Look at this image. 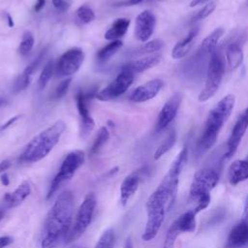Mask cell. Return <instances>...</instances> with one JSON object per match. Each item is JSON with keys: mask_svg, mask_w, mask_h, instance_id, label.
I'll use <instances>...</instances> for the list:
<instances>
[{"mask_svg": "<svg viewBox=\"0 0 248 248\" xmlns=\"http://www.w3.org/2000/svg\"><path fill=\"white\" fill-rule=\"evenodd\" d=\"M74 212V195L65 190L58 195L48 211L43 226L41 248H56L66 236L72 227Z\"/></svg>", "mask_w": 248, "mask_h": 248, "instance_id": "obj_1", "label": "cell"}, {"mask_svg": "<svg viewBox=\"0 0 248 248\" xmlns=\"http://www.w3.org/2000/svg\"><path fill=\"white\" fill-rule=\"evenodd\" d=\"M234 104V95L227 94L209 111L203 131L198 141V148L201 153H204L214 146L222 127L233 110Z\"/></svg>", "mask_w": 248, "mask_h": 248, "instance_id": "obj_2", "label": "cell"}, {"mask_svg": "<svg viewBox=\"0 0 248 248\" xmlns=\"http://www.w3.org/2000/svg\"><path fill=\"white\" fill-rule=\"evenodd\" d=\"M66 124L58 120L35 136L27 144L19 157L21 163H36L46 157L53 147L58 143Z\"/></svg>", "mask_w": 248, "mask_h": 248, "instance_id": "obj_3", "label": "cell"}, {"mask_svg": "<svg viewBox=\"0 0 248 248\" xmlns=\"http://www.w3.org/2000/svg\"><path fill=\"white\" fill-rule=\"evenodd\" d=\"M220 173L214 168H203L198 170L190 186L189 201L195 203L197 213L205 209L210 203V193L219 181Z\"/></svg>", "mask_w": 248, "mask_h": 248, "instance_id": "obj_4", "label": "cell"}, {"mask_svg": "<svg viewBox=\"0 0 248 248\" xmlns=\"http://www.w3.org/2000/svg\"><path fill=\"white\" fill-rule=\"evenodd\" d=\"M97 201L96 196L93 192H89L81 204L79 205L78 212L76 214L75 221L66 236L65 244H70L79 238L87 230L89 225L92 222L95 208H96Z\"/></svg>", "mask_w": 248, "mask_h": 248, "instance_id": "obj_5", "label": "cell"}, {"mask_svg": "<svg viewBox=\"0 0 248 248\" xmlns=\"http://www.w3.org/2000/svg\"><path fill=\"white\" fill-rule=\"evenodd\" d=\"M84 159L85 154L82 150L79 149L73 150L66 155L58 172L55 174L49 185L46 199H50L65 183L72 179L76 171L84 163Z\"/></svg>", "mask_w": 248, "mask_h": 248, "instance_id": "obj_6", "label": "cell"}, {"mask_svg": "<svg viewBox=\"0 0 248 248\" xmlns=\"http://www.w3.org/2000/svg\"><path fill=\"white\" fill-rule=\"evenodd\" d=\"M224 62L217 52L210 54L204 86L198 96L199 102H206L218 91L224 76Z\"/></svg>", "mask_w": 248, "mask_h": 248, "instance_id": "obj_7", "label": "cell"}, {"mask_svg": "<svg viewBox=\"0 0 248 248\" xmlns=\"http://www.w3.org/2000/svg\"><path fill=\"white\" fill-rule=\"evenodd\" d=\"M197 214L194 209H191L178 216L170 226L162 248H173L177 237L181 233L193 232L197 227Z\"/></svg>", "mask_w": 248, "mask_h": 248, "instance_id": "obj_8", "label": "cell"}, {"mask_svg": "<svg viewBox=\"0 0 248 248\" xmlns=\"http://www.w3.org/2000/svg\"><path fill=\"white\" fill-rule=\"evenodd\" d=\"M135 78V73L125 65L121 68L120 73L115 79L109 83L106 88L100 91L96 98L100 101H109L124 94L132 85Z\"/></svg>", "mask_w": 248, "mask_h": 248, "instance_id": "obj_9", "label": "cell"}, {"mask_svg": "<svg viewBox=\"0 0 248 248\" xmlns=\"http://www.w3.org/2000/svg\"><path fill=\"white\" fill-rule=\"evenodd\" d=\"M84 60V53L79 47H72L66 50L55 65V73L58 78L70 77L76 74Z\"/></svg>", "mask_w": 248, "mask_h": 248, "instance_id": "obj_10", "label": "cell"}, {"mask_svg": "<svg viewBox=\"0 0 248 248\" xmlns=\"http://www.w3.org/2000/svg\"><path fill=\"white\" fill-rule=\"evenodd\" d=\"M96 93L95 90L90 92V93H84L82 91H78L76 94L75 100H76V104H77V108L78 111V114L80 116V136L82 138L87 137L91 131L93 130L95 123L93 118L91 117L90 113H89V109H88V101L93 98L96 97Z\"/></svg>", "mask_w": 248, "mask_h": 248, "instance_id": "obj_11", "label": "cell"}, {"mask_svg": "<svg viewBox=\"0 0 248 248\" xmlns=\"http://www.w3.org/2000/svg\"><path fill=\"white\" fill-rule=\"evenodd\" d=\"M247 129H248V107L239 114L232 130V133L227 141V148L224 154L225 159H230L234 155Z\"/></svg>", "mask_w": 248, "mask_h": 248, "instance_id": "obj_12", "label": "cell"}, {"mask_svg": "<svg viewBox=\"0 0 248 248\" xmlns=\"http://www.w3.org/2000/svg\"><path fill=\"white\" fill-rule=\"evenodd\" d=\"M181 95L179 93H175L164 104L157 117V122L155 125L156 132H161L164 130L175 118L181 104Z\"/></svg>", "mask_w": 248, "mask_h": 248, "instance_id": "obj_13", "label": "cell"}, {"mask_svg": "<svg viewBox=\"0 0 248 248\" xmlns=\"http://www.w3.org/2000/svg\"><path fill=\"white\" fill-rule=\"evenodd\" d=\"M156 26V17L150 11H143L136 17L135 35L142 43L147 42L154 32Z\"/></svg>", "mask_w": 248, "mask_h": 248, "instance_id": "obj_14", "label": "cell"}, {"mask_svg": "<svg viewBox=\"0 0 248 248\" xmlns=\"http://www.w3.org/2000/svg\"><path fill=\"white\" fill-rule=\"evenodd\" d=\"M164 82L160 78L151 79L138 86L130 95V100L134 103H143L153 99L160 92Z\"/></svg>", "mask_w": 248, "mask_h": 248, "instance_id": "obj_15", "label": "cell"}, {"mask_svg": "<svg viewBox=\"0 0 248 248\" xmlns=\"http://www.w3.org/2000/svg\"><path fill=\"white\" fill-rule=\"evenodd\" d=\"M248 244V220L242 219L230 232L227 239L229 248H241Z\"/></svg>", "mask_w": 248, "mask_h": 248, "instance_id": "obj_16", "label": "cell"}, {"mask_svg": "<svg viewBox=\"0 0 248 248\" xmlns=\"http://www.w3.org/2000/svg\"><path fill=\"white\" fill-rule=\"evenodd\" d=\"M31 193V187L28 181L21 182L12 193H6L3 197L5 208H13L19 205Z\"/></svg>", "mask_w": 248, "mask_h": 248, "instance_id": "obj_17", "label": "cell"}, {"mask_svg": "<svg viewBox=\"0 0 248 248\" xmlns=\"http://www.w3.org/2000/svg\"><path fill=\"white\" fill-rule=\"evenodd\" d=\"M140 182L139 171H134L127 175L120 185V202L122 205H126L129 200L137 192Z\"/></svg>", "mask_w": 248, "mask_h": 248, "instance_id": "obj_18", "label": "cell"}, {"mask_svg": "<svg viewBox=\"0 0 248 248\" xmlns=\"http://www.w3.org/2000/svg\"><path fill=\"white\" fill-rule=\"evenodd\" d=\"M248 179V162L247 160L233 161L228 170V180L232 186H235Z\"/></svg>", "mask_w": 248, "mask_h": 248, "instance_id": "obj_19", "label": "cell"}, {"mask_svg": "<svg viewBox=\"0 0 248 248\" xmlns=\"http://www.w3.org/2000/svg\"><path fill=\"white\" fill-rule=\"evenodd\" d=\"M45 50L42 51L39 56L37 58H35V60L33 62H31L25 69L24 71L21 73V75L17 78V79L16 80L15 84H14V92L15 93H17V92H20L24 89H26L30 82H31V79H32V76H33V73L34 71L36 70V68L38 67V65L41 63V60L44 58L45 56Z\"/></svg>", "mask_w": 248, "mask_h": 248, "instance_id": "obj_20", "label": "cell"}, {"mask_svg": "<svg viewBox=\"0 0 248 248\" xmlns=\"http://www.w3.org/2000/svg\"><path fill=\"white\" fill-rule=\"evenodd\" d=\"M198 32H199L198 27L192 28L184 38H182L180 41H178L174 45L171 51V57L173 59H181L188 54V52L190 51L193 46L194 40L198 35Z\"/></svg>", "mask_w": 248, "mask_h": 248, "instance_id": "obj_21", "label": "cell"}, {"mask_svg": "<svg viewBox=\"0 0 248 248\" xmlns=\"http://www.w3.org/2000/svg\"><path fill=\"white\" fill-rule=\"evenodd\" d=\"M162 60V55L160 53H154L147 55L145 57L140 58L138 60H135L133 62L125 64L126 67H128L130 70H132L135 74L136 73H141L144 72L150 68L155 67L158 65Z\"/></svg>", "mask_w": 248, "mask_h": 248, "instance_id": "obj_22", "label": "cell"}, {"mask_svg": "<svg viewBox=\"0 0 248 248\" xmlns=\"http://www.w3.org/2000/svg\"><path fill=\"white\" fill-rule=\"evenodd\" d=\"M130 19L126 17L117 18L109 27V29L105 33V39L108 41H116L122 38L128 31L130 25Z\"/></svg>", "mask_w": 248, "mask_h": 248, "instance_id": "obj_23", "label": "cell"}, {"mask_svg": "<svg viewBox=\"0 0 248 248\" xmlns=\"http://www.w3.org/2000/svg\"><path fill=\"white\" fill-rule=\"evenodd\" d=\"M225 33V29L223 27L215 28L210 34H208L202 42L201 50L204 53H213L218 42L222 38Z\"/></svg>", "mask_w": 248, "mask_h": 248, "instance_id": "obj_24", "label": "cell"}, {"mask_svg": "<svg viewBox=\"0 0 248 248\" xmlns=\"http://www.w3.org/2000/svg\"><path fill=\"white\" fill-rule=\"evenodd\" d=\"M226 58L231 70H235L243 62V51L236 43L231 44L226 50Z\"/></svg>", "mask_w": 248, "mask_h": 248, "instance_id": "obj_25", "label": "cell"}, {"mask_svg": "<svg viewBox=\"0 0 248 248\" xmlns=\"http://www.w3.org/2000/svg\"><path fill=\"white\" fill-rule=\"evenodd\" d=\"M122 45L123 44L120 40L111 41L110 43H108V45L99 49V51L97 52V59L102 63L107 62L111 56H113L119 50Z\"/></svg>", "mask_w": 248, "mask_h": 248, "instance_id": "obj_26", "label": "cell"}, {"mask_svg": "<svg viewBox=\"0 0 248 248\" xmlns=\"http://www.w3.org/2000/svg\"><path fill=\"white\" fill-rule=\"evenodd\" d=\"M109 139V132L107 127L103 126L99 129L98 134L92 143V146L90 148V155H95L99 153V151L103 148V146L107 143V141Z\"/></svg>", "mask_w": 248, "mask_h": 248, "instance_id": "obj_27", "label": "cell"}, {"mask_svg": "<svg viewBox=\"0 0 248 248\" xmlns=\"http://www.w3.org/2000/svg\"><path fill=\"white\" fill-rule=\"evenodd\" d=\"M175 141H176V133H175L174 130H171L169 133V135L167 136V138L163 140V142L156 149V151L154 153V159L158 160L163 155H165L170 149L172 148Z\"/></svg>", "mask_w": 248, "mask_h": 248, "instance_id": "obj_28", "label": "cell"}, {"mask_svg": "<svg viewBox=\"0 0 248 248\" xmlns=\"http://www.w3.org/2000/svg\"><path fill=\"white\" fill-rule=\"evenodd\" d=\"M114 239H115V236H114L113 230L111 228L107 229L101 234L94 248H113Z\"/></svg>", "mask_w": 248, "mask_h": 248, "instance_id": "obj_29", "label": "cell"}, {"mask_svg": "<svg viewBox=\"0 0 248 248\" xmlns=\"http://www.w3.org/2000/svg\"><path fill=\"white\" fill-rule=\"evenodd\" d=\"M53 72H54V63H53V60H49L45 65V67L43 68L42 73H41V75L39 77V79H38V86L41 90L44 89L46 86L48 80L50 79V78L53 74Z\"/></svg>", "mask_w": 248, "mask_h": 248, "instance_id": "obj_30", "label": "cell"}, {"mask_svg": "<svg viewBox=\"0 0 248 248\" xmlns=\"http://www.w3.org/2000/svg\"><path fill=\"white\" fill-rule=\"evenodd\" d=\"M76 16L81 23L86 24L91 22L95 18V14L93 10L89 8L87 5H82L77 10Z\"/></svg>", "mask_w": 248, "mask_h": 248, "instance_id": "obj_31", "label": "cell"}, {"mask_svg": "<svg viewBox=\"0 0 248 248\" xmlns=\"http://www.w3.org/2000/svg\"><path fill=\"white\" fill-rule=\"evenodd\" d=\"M34 45V38L30 32H25L22 36L21 42L18 46V52L21 55H26L32 49Z\"/></svg>", "mask_w": 248, "mask_h": 248, "instance_id": "obj_32", "label": "cell"}, {"mask_svg": "<svg viewBox=\"0 0 248 248\" xmlns=\"http://www.w3.org/2000/svg\"><path fill=\"white\" fill-rule=\"evenodd\" d=\"M164 46L163 41L159 40V39H155V40H151L146 42L140 48V52L141 53H151V52H156L158 50H160Z\"/></svg>", "mask_w": 248, "mask_h": 248, "instance_id": "obj_33", "label": "cell"}, {"mask_svg": "<svg viewBox=\"0 0 248 248\" xmlns=\"http://www.w3.org/2000/svg\"><path fill=\"white\" fill-rule=\"evenodd\" d=\"M215 8H216V5H215L214 2H208L200 11H198L196 13V15L193 17V21L202 20V19L207 17L209 15H211L213 13Z\"/></svg>", "mask_w": 248, "mask_h": 248, "instance_id": "obj_34", "label": "cell"}, {"mask_svg": "<svg viewBox=\"0 0 248 248\" xmlns=\"http://www.w3.org/2000/svg\"><path fill=\"white\" fill-rule=\"evenodd\" d=\"M71 81H72V78H67L65 79H63L56 87L55 91H54V97L56 99H59V98H62L68 91L69 89V86L71 84Z\"/></svg>", "mask_w": 248, "mask_h": 248, "instance_id": "obj_35", "label": "cell"}, {"mask_svg": "<svg viewBox=\"0 0 248 248\" xmlns=\"http://www.w3.org/2000/svg\"><path fill=\"white\" fill-rule=\"evenodd\" d=\"M52 5L58 12L63 13L70 8L71 1L70 0H52Z\"/></svg>", "mask_w": 248, "mask_h": 248, "instance_id": "obj_36", "label": "cell"}, {"mask_svg": "<svg viewBox=\"0 0 248 248\" xmlns=\"http://www.w3.org/2000/svg\"><path fill=\"white\" fill-rule=\"evenodd\" d=\"M14 241L13 237L9 236V235H4V236H0V248H5L7 246H9L10 244H12Z\"/></svg>", "mask_w": 248, "mask_h": 248, "instance_id": "obj_37", "label": "cell"}, {"mask_svg": "<svg viewBox=\"0 0 248 248\" xmlns=\"http://www.w3.org/2000/svg\"><path fill=\"white\" fill-rule=\"evenodd\" d=\"M12 163L10 160H4L2 162H0V173H3L5 172V170H7L10 167H11Z\"/></svg>", "mask_w": 248, "mask_h": 248, "instance_id": "obj_38", "label": "cell"}, {"mask_svg": "<svg viewBox=\"0 0 248 248\" xmlns=\"http://www.w3.org/2000/svg\"><path fill=\"white\" fill-rule=\"evenodd\" d=\"M18 118H20V116L19 115H16V116H14V117H12V118H10L5 124H3L1 127H0V130H5V129H7L9 126H11L13 123H15Z\"/></svg>", "mask_w": 248, "mask_h": 248, "instance_id": "obj_39", "label": "cell"}, {"mask_svg": "<svg viewBox=\"0 0 248 248\" xmlns=\"http://www.w3.org/2000/svg\"><path fill=\"white\" fill-rule=\"evenodd\" d=\"M45 4H46V0H37L36 3H35V5H34V11H35L36 13L40 12V11L44 8Z\"/></svg>", "mask_w": 248, "mask_h": 248, "instance_id": "obj_40", "label": "cell"}, {"mask_svg": "<svg viewBox=\"0 0 248 248\" xmlns=\"http://www.w3.org/2000/svg\"><path fill=\"white\" fill-rule=\"evenodd\" d=\"M0 181L1 183L4 185V186H8L10 184V178H9V175L5 172H3L0 176Z\"/></svg>", "mask_w": 248, "mask_h": 248, "instance_id": "obj_41", "label": "cell"}, {"mask_svg": "<svg viewBox=\"0 0 248 248\" xmlns=\"http://www.w3.org/2000/svg\"><path fill=\"white\" fill-rule=\"evenodd\" d=\"M207 1H209V0H192V1L190 2V7H191V8H194V7H197V6L202 5V4H203V3H206Z\"/></svg>", "mask_w": 248, "mask_h": 248, "instance_id": "obj_42", "label": "cell"}, {"mask_svg": "<svg viewBox=\"0 0 248 248\" xmlns=\"http://www.w3.org/2000/svg\"><path fill=\"white\" fill-rule=\"evenodd\" d=\"M140 2H142V0H128L126 2L121 3L120 5H125V6H133V5H138Z\"/></svg>", "mask_w": 248, "mask_h": 248, "instance_id": "obj_43", "label": "cell"}, {"mask_svg": "<svg viewBox=\"0 0 248 248\" xmlns=\"http://www.w3.org/2000/svg\"><path fill=\"white\" fill-rule=\"evenodd\" d=\"M123 248H133V241H132L131 237L126 238V240L124 242V245H123Z\"/></svg>", "mask_w": 248, "mask_h": 248, "instance_id": "obj_44", "label": "cell"}, {"mask_svg": "<svg viewBox=\"0 0 248 248\" xmlns=\"http://www.w3.org/2000/svg\"><path fill=\"white\" fill-rule=\"evenodd\" d=\"M7 16V20H8V25L10 26V27H13L14 26V21H13V18H12V16L9 15V14H7L6 15Z\"/></svg>", "mask_w": 248, "mask_h": 248, "instance_id": "obj_45", "label": "cell"}, {"mask_svg": "<svg viewBox=\"0 0 248 248\" xmlns=\"http://www.w3.org/2000/svg\"><path fill=\"white\" fill-rule=\"evenodd\" d=\"M4 215H5V212H4V209L2 207H0V221L4 218Z\"/></svg>", "mask_w": 248, "mask_h": 248, "instance_id": "obj_46", "label": "cell"}, {"mask_svg": "<svg viewBox=\"0 0 248 248\" xmlns=\"http://www.w3.org/2000/svg\"><path fill=\"white\" fill-rule=\"evenodd\" d=\"M3 103H4V100L2 98H0V107L3 105Z\"/></svg>", "mask_w": 248, "mask_h": 248, "instance_id": "obj_47", "label": "cell"}, {"mask_svg": "<svg viewBox=\"0 0 248 248\" xmlns=\"http://www.w3.org/2000/svg\"><path fill=\"white\" fill-rule=\"evenodd\" d=\"M156 1H165V0H156Z\"/></svg>", "mask_w": 248, "mask_h": 248, "instance_id": "obj_48", "label": "cell"}, {"mask_svg": "<svg viewBox=\"0 0 248 248\" xmlns=\"http://www.w3.org/2000/svg\"><path fill=\"white\" fill-rule=\"evenodd\" d=\"M77 248H85V247H77Z\"/></svg>", "mask_w": 248, "mask_h": 248, "instance_id": "obj_49", "label": "cell"}, {"mask_svg": "<svg viewBox=\"0 0 248 248\" xmlns=\"http://www.w3.org/2000/svg\"><path fill=\"white\" fill-rule=\"evenodd\" d=\"M246 160H247V162H248V157H247V158H246Z\"/></svg>", "mask_w": 248, "mask_h": 248, "instance_id": "obj_50", "label": "cell"}]
</instances>
